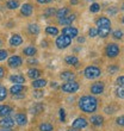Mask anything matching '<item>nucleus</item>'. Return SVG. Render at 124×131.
<instances>
[{
	"instance_id": "f257e3e1",
	"label": "nucleus",
	"mask_w": 124,
	"mask_h": 131,
	"mask_svg": "<svg viewBox=\"0 0 124 131\" xmlns=\"http://www.w3.org/2000/svg\"><path fill=\"white\" fill-rule=\"evenodd\" d=\"M98 107V100L93 95H84L79 99V108L85 113H93Z\"/></svg>"
},
{
	"instance_id": "f03ea898",
	"label": "nucleus",
	"mask_w": 124,
	"mask_h": 131,
	"mask_svg": "<svg viewBox=\"0 0 124 131\" xmlns=\"http://www.w3.org/2000/svg\"><path fill=\"white\" fill-rule=\"evenodd\" d=\"M84 75H85V78H87V79L93 80V79L99 78V76L101 75V70H100L98 67H96V66H88V67H86L85 70H84Z\"/></svg>"
},
{
	"instance_id": "7ed1b4c3",
	"label": "nucleus",
	"mask_w": 124,
	"mask_h": 131,
	"mask_svg": "<svg viewBox=\"0 0 124 131\" xmlns=\"http://www.w3.org/2000/svg\"><path fill=\"white\" fill-rule=\"evenodd\" d=\"M72 43V38H69L68 36L66 35H62V36H59L56 38V45L59 49H66L68 48L69 45Z\"/></svg>"
},
{
	"instance_id": "20e7f679",
	"label": "nucleus",
	"mask_w": 124,
	"mask_h": 131,
	"mask_svg": "<svg viewBox=\"0 0 124 131\" xmlns=\"http://www.w3.org/2000/svg\"><path fill=\"white\" fill-rule=\"evenodd\" d=\"M61 90L66 93H75L76 91L79 90V83L76 81H68V82L62 85Z\"/></svg>"
},
{
	"instance_id": "39448f33",
	"label": "nucleus",
	"mask_w": 124,
	"mask_h": 131,
	"mask_svg": "<svg viewBox=\"0 0 124 131\" xmlns=\"http://www.w3.org/2000/svg\"><path fill=\"white\" fill-rule=\"evenodd\" d=\"M119 54V47L117 44H115V43H110V44H107L106 47V55L109 57H116V56Z\"/></svg>"
},
{
	"instance_id": "423d86ee",
	"label": "nucleus",
	"mask_w": 124,
	"mask_h": 131,
	"mask_svg": "<svg viewBox=\"0 0 124 131\" xmlns=\"http://www.w3.org/2000/svg\"><path fill=\"white\" fill-rule=\"evenodd\" d=\"M87 119L84 117H79L76 118L75 121L73 122V129H75V130H81V129L86 128L87 126Z\"/></svg>"
},
{
	"instance_id": "0eeeda50",
	"label": "nucleus",
	"mask_w": 124,
	"mask_h": 131,
	"mask_svg": "<svg viewBox=\"0 0 124 131\" xmlns=\"http://www.w3.org/2000/svg\"><path fill=\"white\" fill-rule=\"evenodd\" d=\"M104 90H105V85H104V82H96L91 86V93L96 94V95L101 94L104 92Z\"/></svg>"
},
{
	"instance_id": "6e6552de",
	"label": "nucleus",
	"mask_w": 124,
	"mask_h": 131,
	"mask_svg": "<svg viewBox=\"0 0 124 131\" xmlns=\"http://www.w3.org/2000/svg\"><path fill=\"white\" fill-rule=\"evenodd\" d=\"M22 64H23V60H22L20 56L14 55L8 59V66H10L11 68H18V67H20Z\"/></svg>"
},
{
	"instance_id": "1a4fd4ad",
	"label": "nucleus",
	"mask_w": 124,
	"mask_h": 131,
	"mask_svg": "<svg viewBox=\"0 0 124 131\" xmlns=\"http://www.w3.org/2000/svg\"><path fill=\"white\" fill-rule=\"evenodd\" d=\"M14 119L11 117H4L3 119H0V126L3 129H12L14 125Z\"/></svg>"
},
{
	"instance_id": "9d476101",
	"label": "nucleus",
	"mask_w": 124,
	"mask_h": 131,
	"mask_svg": "<svg viewBox=\"0 0 124 131\" xmlns=\"http://www.w3.org/2000/svg\"><path fill=\"white\" fill-rule=\"evenodd\" d=\"M26 91V87L24 85H14L10 88V93L12 95H18V94H24V92Z\"/></svg>"
},
{
	"instance_id": "9b49d317",
	"label": "nucleus",
	"mask_w": 124,
	"mask_h": 131,
	"mask_svg": "<svg viewBox=\"0 0 124 131\" xmlns=\"http://www.w3.org/2000/svg\"><path fill=\"white\" fill-rule=\"evenodd\" d=\"M62 34L68 36L69 38H74L78 36V29L74 28V26H66L63 30H62Z\"/></svg>"
},
{
	"instance_id": "f8f14e48",
	"label": "nucleus",
	"mask_w": 124,
	"mask_h": 131,
	"mask_svg": "<svg viewBox=\"0 0 124 131\" xmlns=\"http://www.w3.org/2000/svg\"><path fill=\"white\" fill-rule=\"evenodd\" d=\"M97 26L98 28H111V21L106 17H100L97 19Z\"/></svg>"
},
{
	"instance_id": "ddd939ff",
	"label": "nucleus",
	"mask_w": 124,
	"mask_h": 131,
	"mask_svg": "<svg viewBox=\"0 0 124 131\" xmlns=\"http://www.w3.org/2000/svg\"><path fill=\"white\" fill-rule=\"evenodd\" d=\"M23 43V38L20 35H12L10 38V45L11 47H18Z\"/></svg>"
},
{
	"instance_id": "4468645a",
	"label": "nucleus",
	"mask_w": 124,
	"mask_h": 131,
	"mask_svg": "<svg viewBox=\"0 0 124 131\" xmlns=\"http://www.w3.org/2000/svg\"><path fill=\"white\" fill-rule=\"evenodd\" d=\"M13 112V108L8 105H0V116L1 117H8Z\"/></svg>"
},
{
	"instance_id": "2eb2a0df",
	"label": "nucleus",
	"mask_w": 124,
	"mask_h": 131,
	"mask_svg": "<svg viewBox=\"0 0 124 131\" xmlns=\"http://www.w3.org/2000/svg\"><path fill=\"white\" fill-rule=\"evenodd\" d=\"M14 122H16L19 126H24V125H26V123H28V118H26V116H25L24 113H18V114H16Z\"/></svg>"
},
{
	"instance_id": "dca6fc26",
	"label": "nucleus",
	"mask_w": 124,
	"mask_h": 131,
	"mask_svg": "<svg viewBox=\"0 0 124 131\" xmlns=\"http://www.w3.org/2000/svg\"><path fill=\"white\" fill-rule=\"evenodd\" d=\"M20 12L23 16H25V17H29V16H31L32 14V12H34V7L31 6L30 4H24L23 6H22L20 8Z\"/></svg>"
},
{
	"instance_id": "f3484780",
	"label": "nucleus",
	"mask_w": 124,
	"mask_h": 131,
	"mask_svg": "<svg viewBox=\"0 0 124 131\" xmlns=\"http://www.w3.org/2000/svg\"><path fill=\"white\" fill-rule=\"evenodd\" d=\"M10 80L14 83V85H23V83H25V78L23 75H20V74H17V75H11Z\"/></svg>"
},
{
	"instance_id": "a211bd4d",
	"label": "nucleus",
	"mask_w": 124,
	"mask_h": 131,
	"mask_svg": "<svg viewBox=\"0 0 124 131\" xmlns=\"http://www.w3.org/2000/svg\"><path fill=\"white\" fill-rule=\"evenodd\" d=\"M74 20H75V14H70V16H66V17L59 19V23L62 25H70Z\"/></svg>"
},
{
	"instance_id": "6ab92c4d",
	"label": "nucleus",
	"mask_w": 124,
	"mask_h": 131,
	"mask_svg": "<svg viewBox=\"0 0 124 131\" xmlns=\"http://www.w3.org/2000/svg\"><path fill=\"white\" fill-rule=\"evenodd\" d=\"M60 78H61L62 80H66V81H74L75 74L72 72H63V73H61Z\"/></svg>"
},
{
	"instance_id": "aec40b11",
	"label": "nucleus",
	"mask_w": 124,
	"mask_h": 131,
	"mask_svg": "<svg viewBox=\"0 0 124 131\" xmlns=\"http://www.w3.org/2000/svg\"><path fill=\"white\" fill-rule=\"evenodd\" d=\"M32 87L34 88H42V87H44L45 85H47V80L44 79H36L32 81Z\"/></svg>"
},
{
	"instance_id": "412c9836",
	"label": "nucleus",
	"mask_w": 124,
	"mask_h": 131,
	"mask_svg": "<svg viewBox=\"0 0 124 131\" xmlns=\"http://www.w3.org/2000/svg\"><path fill=\"white\" fill-rule=\"evenodd\" d=\"M55 13H56V17L59 18V19H61V18L66 17V16H68V13H69V8H68V7H61L60 10L56 11Z\"/></svg>"
},
{
	"instance_id": "4be33fe9",
	"label": "nucleus",
	"mask_w": 124,
	"mask_h": 131,
	"mask_svg": "<svg viewBox=\"0 0 124 131\" xmlns=\"http://www.w3.org/2000/svg\"><path fill=\"white\" fill-rule=\"evenodd\" d=\"M36 52H37V49L35 48V47H31V45L26 47V48L23 50V54H24V55H26V56H29V57L36 55Z\"/></svg>"
},
{
	"instance_id": "5701e85b",
	"label": "nucleus",
	"mask_w": 124,
	"mask_h": 131,
	"mask_svg": "<svg viewBox=\"0 0 124 131\" xmlns=\"http://www.w3.org/2000/svg\"><path fill=\"white\" fill-rule=\"evenodd\" d=\"M97 31H98V36L105 38V37H107V36L110 35L111 28H98L97 29Z\"/></svg>"
},
{
	"instance_id": "b1692460",
	"label": "nucleus",
	"mask_w": 124,
	"mask_h": 131,
	"mask_svg": "<svg viewBox=\"0 0 124 131\" xmlns=\"http://www.w3.org/2000/svg\"><path fill=\"white\" fill-rule=\"evenodd\" d=\"M91 123L93 125H96V126H100V125H103L104 123V118L101 116H93L91 118Z\"/></svg>"
},
{
	"instance_id": "393cba45",
	"label": "nucleus",
	"mask_w": 124,
	"mask_h": 131,
	"mask_svg": "<svg viewBox=\"0 0 124 131\" xmlns=\"http://www.w3.org/2000/svg\"><path fill=\"white\" fill-rule=\"evenodd\" d=\"M41 74H42V72L41 70H38V69H30V70L28 72L29 78H31V79H34V80L38 79V78L41 76Z\"/></svg>"
},
{
	"instance_id": "a878e982",
	"label": "nucleus",
	"mask_w": 124,
	"mask_h": 131,
	"mask_svg": "<svg viewBox=\"0 0 124 131\" xmlns=\"http://www.w3.org/2000/svg\"><path fill=\"white\" fill-rule=\"evenodd\" d=\"M65 61L67 64H72V66H75V67L79 64V60H78L76 56H67Z\"/></svg>"
},
{
	"instance_id": "bb28decb",
	"label": "nucleus",
	"mask_w": 124,
	"mask_h": 131,
	"mask_svg": "<svg viewBox=\"0 0 124 131\" xmlns=\"http://www.w3.org/2000/svg\"><path fill=\"white\" fill-rule=\"evenodd\" d=\"M43 110H44V106L42 104H35L34 107L31 108V113L38 114V113H41V112H43Z\"/></svg>"
},
{
	"instance_id": "cd10ccee",
	"label": "nucleus",
	"mask_w": 124,
	"mask_h": 131,
	"mask_svg": "<svg viewBox=\"0 0 124 131\" xmlns=\"http://www.w3.org/2000/svg\"><path fill=\"white\" fill-rule=\"evenodd\" d=\"M39 131H53L54 130V126L50 123H42L39 126H38Z\"/></svg>"
},
{
	"instance_id": "c85d7f7f",
	"label": "nucleus",
	"mask_w": 124,
	"mask_h": 131,
	"mask_svg": "<svg viewBox=\"0 0 124 131\" xmlns=\"http://www.w3.org/2000/svg\"><path fill=\"white\" fill-rule=\"evenodd\" d=\"M6 6L10 8V10H16L19 7V3H18L17 0H8L6 4Z\"/></svg>"
},
{
	"instance_id": "c756f323",
	"label": "nucleus",
	"mask_w": 124,
	"mask_h": 131,
	"mask_svg": "<svg viewBox=\"0 0 124 131\" xmlns=\"http://www.w3.org/2000/svg\"><path fill=\"white\" fill-rule=\"evenodd\" d=\"M29 32L31 35H38L39 34V26L37 24H30L29 25Z\"/></svg>"
},
{
	"instance_id": "7c9ffc66",
	"label": "nucleus",
	"mask_w": 124,
	"mask_h": 131,
	"mask_svg": "<svg viewBox=\"0 0 124 131\" xmlns=\"http://www.w3.org/2000/svg\"><path fill=\"white\" fill-rule=\"evenodd\" d=\"M45 32L48 35H51V36H56V35L59 34V29L55 28V26H47Z\"/></svg>"
},
{
	"instance_id": "2f4dec72",
	"label": "nucleus",
	"mask_w": 124,
	"mask_h": 131,
	"mask_svg": "<svg viewBox=\"0 0 124 131\" xmlns=\"http://www.w3.org/2000/svg\"><path fill=\"white\" fill-rule=\"evenodd\" d=\"M6 97H7V90L4 86L0 85V101L5 100L6 99Z\"/></svg>"
},
{
	"instance_id": "473e14b6",
	"label": "nucleus",
	"mask_w": 124,
	"mask_h": 131,
	"mask_svg": "<svg viewBox=\"0 0 124 131\" xmlns=\"http://www.w3.org/2000/svg\"><path fill=\"white\" fill-rule=\"evenodd\" d=\"M99 10H100V5H99V4H97V3L92 4V5H91V7H90V11H91V12H93V13L98 12Z\"/></svg>"
},
{
	"instance_id": "72a5a7b5",
	"label": "nucleus",
	"mask_w": 124,
	"mask_h": 131,
	"mask_svg": "<svg viewBox=\"0 0 124 131\" xmlns=\"http://www.w3.org/2000/svg\"><path fill=\"white\" fill-rule=\"evenodd\" d=\"M123 35H124V32L122 31V30H116V31L113 32V37L116 38V39H122V38H123Z\"/></svg>"
},
{
	"instance_id": "f704fd0d",
	"label": "nucleus",
	"mask_w": 124,
	"mask_h": 131,
	"mask_svg": "<svg viewBox=\"0 0 124 131\" xmlns=\"http://www.w3.org/2000/svg\"><path fill=\"white\" fill-rule=\"evenodd\" d=\"M32 95H34L35 98H37V99H39V98H43V95H44V92L41 90H37L35 91L34 93H32Z\"/></svg>"
},
{
	"instance_id": "c9c22d12",
	"label": "nucleus",
	"mask_w": 124,
	"mask_h": 131,
	"mask_svg": "<svg viewBox=\"0 0 124 131\" xmlns=\"http://www.w3.org/2000/svg\"><path fill=\"white\" fill-rule=\"evenodd\" d=\"M55 13V10L53 8V7H50V8H47L45 10V12H44V17H50V16H53V14Z\"/></svg>"
},
{
	"instance_id": "e433bc0d",
	"label": "nucleus",
	"mask_w": 124,
	"mask_h": 131,
	"mask_svg": "<svg viewBox=\"0 0 124 131\" xmlns=\"http://www.w3.org/2000/svg\"><path fill=\"white\" fill-rule=\"evenodd\" d=\"M107 72L110 73V74H116L118 72V67L117 66H110L109 68H107Z\"/></svg>"
},
{
	"instance_id": "4c0bfd02",
	"label": "nucleus",
	"mask_w": 124,
	"mask_h": 131,
	"mask_svg": "<svg viewBox=\"0 0 124 131\" xmlns=\"http://www.w3.org/2000/svg\"><path fill=\"white\" fill-rule=\"evenodd\" d=\"M116 93H117V97H119L121 99H124V88H118L116 91Z\"/></svg>"
},
{
	"instance_id": "58836bf2",
	"label": "nucleus",
	"mask_w": 124,
	"mask_h": 131,
	"mask_svg": "<svg viewBox=\"0 0 124 131\" xmlns=\"http://www.w3.org/2000/svg\"><path fill=\"white\" fill-rule=\"evenodd\" d=\"M88 34H90L91 37H97V36H98V31H97V29H94V28L90 29V31H88Z\"/></svg>"
},
{
	"instance_id": "ea45409f",
	"label": "nucleus",
	"mask_w": 124,
	"mask_h": 131,
	"mask_svg": "<svg viewBox=\"0 0 124 131\" xmlns=\"http://www.w3.org/2000/svg\"><path fill=\"white\" fill-rule=\"evenodd\" d=\"M60 119H61V122H66V111L63 108L60 110Z\"/></svg>"
},
{
	"instance_id": "a19ab883",
	"label": "nucleus",
	"mask_w": 124,
	"mask_h": 131,
	"mask_svg": "<svg viewBox=\"0 0 124 131\" xmlns=\"http://www.w3.org/2000/svg\"><path fill=\"white\" fill-rule=\"evenodd\" d=\"M6 57H7V51L6 50H0V61H4Z\"/></svg>"
},
{
	"instance_id": "79ce46f5",
	"label": "nucleus",
	"mask_w": 124,
	"mask_h": 131,
	"mask_svg": "<svg viewBox=\"0 0 124 131\" xmlns=\"http://www.w3.org/2000/svg\"><path fill=\"white\" fill-rule=\"evenodd\" d=\"M117 85L118 86H124V75L119 76L117 79Z\"/></svg>"
},
{
	"instance_id": "37998d69",
	"label": "nucleus",
	"mask_w": 124,
	"mask_h": 131,
	"mask_svg": "<svg viewBox=\"0 0 124 131\" xmlns=\"http://www.w3.org/2000/svg\"><path fill=\"white\" fill-rule=\"evenodd\" d=\"M116 122H117L118 125H121V126H124V116H122V117H118Z\"/></svg>"
},
{
	"instance_id": "c03bdc74",
	"label": "nucleus",
	"mask_w": 124,
	"mask_h": 131,
	"mask_svg": "<svg viewBox=\"0 0 124 131\" xmlns=\"http://www.w3.org/2000/svg\"><path fill=\"white\" fill-rule=\"evenodd\" d=\"M105 112H106L107 114H112L113 113V108H112V107H106V108H105Z\"/></svg>"
},
{
	"instance_id": "a18cd8bd",
	"label": "nucleus",
	"mask_w": 124,
	"mask_h": 131,
	"mask_svg": "<svg viewBox=\"0 0 124 131\" xmlns=\"http://www.w3.org/2000/svg\"><path fill=\"white\" fill-rule=\"evenodd\" d=\"M28 63H29V64H37V60H32V59H30V60H29V61H28Z\"/></svg>"
},
{
	"instance_id": "49530a36",
	"label": "nucleus",
	"mask_w": 124,
	"mask_h": 131,
	"mask_svg": "<svg viewBox=\"0 0 124 131\" xmlns=\"http://www.w3.org/2000/svg\"><path fill=\"white\" fill-rule=\"evenodd\" d=\"M4 75H5V70H4L3 67H0V79H3Z\"/></svg>"
},
{
	"instance_id": "de8ad7c7",
	"label": "nucleus",
	"mask_w": 124,
	"mask_h": 131,
	"mask_svg": "<svg viewBox=\"0 0 124 131\" xmlns=\"http://www.w3.org/2000/svg\"><path fill=\"white\" fill-rule=\"evenodd\" d=\"M50 1H53V0H37V3H39V4H48Z\"/></svg>"
},
{
	"instance_id": "09e8293b",
	"label": "nucleus",
	"mask_w": 124,
	"mask_h": 131,
	"mask_svg": "<svg viewBox=\"0 0 124 131\" xmlns=\"http://www.w3.org/2000/svg\"><path fill=\"white\" fill-rule=\"evenodd\" d=\"M107 12H109L110 14H115L116 12H117V10H116V8H110V10H107Z\"/></svg>"
},
{
	"instance_id": "8fccbe9b",
	"label": "nucleus",
	"mask_w": 124,
	"mask_h": 131,
	"mask_svg": "<svg viewBox=\"0 0 124 131\" xmlns=\"http://www.w3.org/2000/svg\"><path fill=\"white\" fill-rule=\"evenodd\" d=\"M78 42H79V43H84V42H85V38H84V37H79V38H78Z\"/></svg>"
},
{
	"instance_id": "3c124183",
	"label": "nucleus",
	"mask_w": 124,
	"mask_h": 131,
	"mask_svg": "<svg viewBox=\"0 0 124 131\" xmlns=\"http://www.w3.org/2000/svg\"><path fill=\"white\" fill-rule=\"evenodd\" d=\"M56 87H57L56 82H53V83H51V88H56Z\"/></svg>"
},
{
	"instance_id": "603ef678",
	"label": "nucleus",
	"mask_w": 124,
	"mask_h": 131,
	"mask_svg": "<svg viewBox=\"0 0 124 131\" xmlns=\"http://www.w3.org/2000/svg\"><path fill=\"white\" fill-rule=\"evenodd\" d=\"M70 3H72L73 5H76V4H78V0H70Z\"/></svg>"
},
{
	"instance_id": "864d4df0",
	"label": "nucleus",
	"mask_w": 124,
	"mask_h": 131,
	"mask_svg": "<svg viewBox=\"0 0 124 131\" xmlns=\"http://www.w3.org/2000/svg\"><path fill=\"white\" fill-rule=\"evenodd\" d=\"M0 131H12V129H3V130H0Z\"/></svg>"
},
{
	"instance_id": "5fc2aeb1",
	"label": "nucleus",
	"mask_w": 124,
	"mask_h": 131,
	"mask_svg": "<svg viewBox=\"0 0 124 131\" xmlns=\"http://www.w3.org/2000/svg\"><path fill=\"white\" fill-rule=\"evenodd\" d=\"M67 131H76L75 129H70V130H67Z\"/></svg>"
},
{
	"instance_id": "6e6d98bb",
	"label": "nucleus",
	"mask_w": 124,
	"mask_h": 131,
	"mask_svg": "<svg viewBox=\"0 0 124 131\" xmlns=\"http://www.w3.org/2000/svg\"><path fill=\"white\" fill-rule=\"evenodd\" d=\"M87 1H94V0H87Z\"/></svg>"
},
{
	"instance_id": "4d7b16f0",
	"label": "nucleus",
	"mask_w": 124,
	"mask_h": 131,
	"mask_svg": "<svg viewBox=\"0 0 124 131\" xmlns=\"http://www.w3.org/2000/svg\"><path fill=\"white\" fill-rule=\"evenodd\" d=\"M0 47H1V41H0Z\"/></svg>"
},
{
	"instance_id": "13d9d810",
	"label": "nucleus",
	"mask_w": 124,
	"mask_h": 131,
	"mask_svg": "<svg viewBox=\"0 0 124 131\" xmlns=\"http://www.w3.org/2000/svg\"><path fill=\"white\" fill-rule=\"evenodd\" d=\"M123 23H124V17H123Z\"/></svg>"
}]
</instances>
